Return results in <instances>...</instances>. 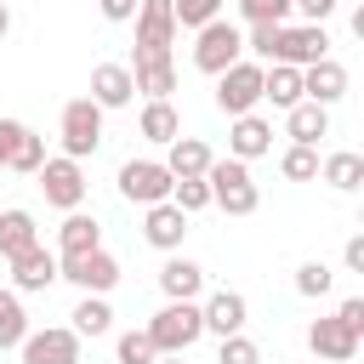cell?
Returning a JSON list of instances; mask_svg holds the SVG:
<instances>
[{"mask_svg":"<svg viewBox=\"0 0 364 364\" xmlns=\"http://www.w3.org/2000/svg\"><path fill=\"white\" fill-rule=\"evenodd\" d=\"M279 171H284L290 182H313V176H318V148L290 142V148H284V159H279Z\"/></svg>","mask_w":364,"mask_h":364,"instance_id":"cell-31","label":"cell"},{"mask_svg":"<svg viewBox=\"0 0 364 364\" xmlns=\"http://www.w3.org/2000/svg\"><path fill=\"white\" fill-rule=\"evenodd\" d=\"M159 290H165V301H199L205 296V267L171 250L165 267H159Z\"/></svg>","mask_w":364,"mask_h":364,"instance_id":"cell-19","label":"cell"},{"mask_svg":"<svg viewBox=\"0 0 364 364\" xmlns=\"http://www.w3.org/2000/svg\"><path fill=\"white\" fill-rule=\"evenodd\" d=\"M245 23H290V0H239Z\"/></svg>","mask_w":364,"mask_h":364,"instance_id":"cell-37","label":"cell"},{"mask_svg":"<svg viewBox=\"0 0 364 364\" xmlns=\"http://www.w3.org/2000/svg\"><path fill=\"white\" fill-rule=\"evenodd\" d=\"M262 102L296 108V102H301V68H290V63H262Z\"/></svg>","mask_w":364,"mask_h":364,"instance_id":"cell-24","label":"cell"},{"mask_svg":"<svg viewBox=\"0 0 364 364\" xmlns=\"http://www.w3.org/2000/svg\"><path fill=\"white\" fill-rule=\"evenodd\" d=\"M358 341H364V336H358V330H347L336 313L307 324V347H313L324 364H353V358H358Z\"/></svg>","mask_w":364,"mask_h":364,"instance_id":"cell-13","label":"cell"},{"mask_svg":"<svg viewBox=\"0 0 364 364\" xmlns=\"http://www.w3.org/2000/svg\"><path fill=\"white\" fill-rule=\"evenodd\" d=\"M284 131H290V142H301V148H318V136H330V108H318V102H296V108H284Z\"/></svg>","mask_w":364,"mask_h":364,"instance_id":"cell-23","label":"cell"},{"mask_svg":"<svg viewBox=\"0 0 364 364\" xmlns=\"http://www.w3.org/2000/svg\"><path fill=\"white\" fill-rule=\"evenodd\" d=\"M119 199H131V205H159V199H171V171H165V159H125L119 165Z\"/></svg>","mask_w":364,"mask_h":364,"instance_id":"cell-8","label":"cell"},{"mask_svg":"<svg viewBox=\"0 0 364 364\" xmlns=\"http://www.w3.org/2000/svg\"><path fill=\"white\" fill-rule=\"evenodd\" d=\"M57 279H68V284H80L85 296H108L114 284H119V262L97 245V250H85V256H68V262H57Z\"/></svg>","mask_w":364,"mask_h":364,"instance_id":"cell-10","label":"cell"},{"mask_svg":"<svg viewBox=\"0 0 364 364\" xmlns=\"http://www.w3.org/2000/svg\"><path fill=\"white\" fill-rule=\"evenodd\" d=\"M91 102L108 114V108H131L136 102V85H131V68L125 63H97L91 68Z\"/></svg>","mask_w":364,"mask_h":364,"instance_id":"cell-17","label":"cell"},{"mask_svg":"<svg viewBox=\"0 0 364 364\" xmlns=\"http://www.w3.org/2000/svg\"><path fill=\"white\" fill-rule=\"evenodd\" d=\"M57 136H63V154L85 165V159H91V154L102 148V108H97L91 97H74V102H63Z\"/></svg>","mask_w":364,"mask_h":364,"instance_id":"cell-4","label":"cell"},{"mask_svg":"<svg viewBox=\"0 0 364 364\" xmlns=\"http://www.w3.org/2000/svg\"><path fill=\"white\" fill-rule=\"evenodd\" d=\"M28 245H40V228H34V210H23V205H11V210H0V256L11 262L17 250H28Z\"/></svg>","mask_w":364,"mask_h":364,"instance_id":"cell-26","label":"cell"},{"mask_svg":"<svg viewBox=\"0 0 364 364\" xmlns=\"http://www.w3.org/2000/svg\"><path fill=\"white\" fill-rule=\"evenodd\" d=\"M301 97H307V102H318V108H336V102L347 97V68H341L336 57L307 63V68H301Z\"/></svg>","mask_w":364,"mask_h":364,"instance_id":"cell-15","label":"cell"},{"mask_svg":"<svg viewBox=\"0 0 364 364\" xmlns=\"http://www.w3.org/2000/svg\"><path fill=\"white\" fill-rule=\"evenodd\" d=\"M199 318H205V336H233V330H245V318H250V307H245V296L239 290H210L205 301H199Z\"/></svg>","mask_w":364,"mask_h":364,"instance_id":"cell-16","label":"cell"},{"mask_svg":"<svg viewBox=\"0 0 364 364\" xmlns=\"http://www.w3.org/2000/svg\"><path fill=\"white\" fill-rule=\"evenodd\" d=\"M97 245H102V222L85 216V210H63V228H57V262L85 256V250H97Z\"/></svg>","mask_w":364,"mask_h":364,"instance_id":"cell-20","label":"cell"},{"mask_svg":"<svg viewBox=\"0 0 364 364\" xmlns=\"http://www.w3.org/2000/svg\"><path fill=\"white\" fill-rule=\"evenodd\" d=\"M336 318H341L347 330H358V336H364V296H347V301L336 307Z\"/></svg>","mask_w":364,"mask_h":364,"instance_id":"cell-39","label":"cell"},{"mask_svg":"<svg viewBox=\"0 0 364 364\" xmlns=\"http://www.w3.org/2000/svg\"><path fill=\"white\" fill-rule=\"evenodd\" d=\"M330 284H336V273L324 262H301L296 267V296H330Z\"/></svg>","mask_w":364,"mask_h":364,"instance_id":"cell-36","label":"cell"},{"mask_svg":"<svg viewBox=\"0 0 364 364\" xmlns=\"http://www.w3.org/2000/svg\"><path fill=\"white\" fill-rule=\"evenodd\" d=\"M318 176H324L336 193H353V188L364 182V154H353V148H336V154H324V159H318Z\"/></svg>","mask_w":364,"mask_h":364,"instance_id":"cell-27","label":"cell"},{"mask_svg":"<svg viewBox=\"0 0 364 364\" xmlns=\"http://www.w3.org/2000/svg\"><path fill=\"white\" fill-rule=\"evenodd\" d=\"M142 330H148L154 353H188L205 336V318H199V301H165Z\"/></svg>","mask_w":364,"mask_h":364,"instance_id":"cell-2","label":"cell"},{"mask_svg":"<svg viewBox=\"0 0 364 364\" xmlns=\"http://www.w3.org/2000/svg\"><path fill=\"white\" fill-rule=\"evenodd\" d=\"M142 239L154 245V250H182V239H188V210H176L171 199H159V205H142Z\"/></svg>","mask_w":364,"mask_h":364,"instance_id":"cell-14","label":"cell"},{"mask_svg":"<svg viewBox=\"0 0 364 364\" xmlns=\"http://www.w3.org/2000/svg\"><path fill=\"white\" fill-rule=\"evenodd\" d=\"M23 336H28V313H23V296H17V290H0V353H11Z\"/></svg>","mask_w":364,"mask_h":364,"instance_id":"cell-29","label":"cell"},{"mask_svg":"<svg viewBox=\"0 0 364 364\" xmlns=\"http://www.w3.org/2000/svg\"><path fill=\"white\" fill-rule=\"evenodd\" d=\"M136 57H171L176 46V17H171V0H136Z\"/></svg>","mask_w":364,"mask_h":364,"instance_id":"cell-9","label":"cell"},{"mask_svg":"<svg viewBox=\"0 0 364 364\" xmlns=\"http://www.w3.org/2000/svg\"><path fill=\"white\" fill-rule=\"evenodd\" d=\"M171 205H176V210H188V216H193V210H205V205H210L205 176H176V182H171Z\"/></svg>","mask_w":364,"mask_h":364,"instance_id":"cell-32","label":"cell"},{"mask_svg":"<svg viewBox=\"0 0 364 364\" xmlns=\"http://www.w3.org/2000/svg\"><path fill=\"white\" fill-rule=\"evenodd\" d=\"M318 57H330V28H324V23H279L273 57H267V63L307 68V63H318Z\"/></svg>","mask_w":364,"mask_h":364,"instance_id":"cell-7","label":"cell"},{"mask_svg":"<svg viewBox=\"0 0 364 364\" xmlns=\"http://www.w3.org/2000/svg\"><path fill=\"white\" fill-rule=\"evenodd\" d=\"M114 358H119V364H154L159 353H154V341H148V330H125V336L114 341Z\"/></svg>","mask_w":364,"mask_h":364,"instance_id":"cell-34","label":"cell"},{"mask_svg":"<svg viewBox=\"0 0 364 364\" xmlns=\"http://www.w3.org/2000/svg\"><path fill=\"white\" fill-rule=\"evenodd\" d=\"M34 182H40V193H46V205H57V210H80L85 205V165L80 159H68V154H46L40 159V171H34Z\"/></svg>","mask_w":364,"mask_h":364,"instance_id":"cell-5","label":"cell"},{"mask_svg":"<svg viewBox=\"0 0 364 364\" xmlns=\"http://www.w3.org/2000/svg\"><path fill=\"white\" fill-rule=\"evenodd\" d=\"M23 364H80V336L68 324H51V330H28L17 341Z\"/></svg>","mask_w":364,"mask_h":364,"instance_id":"cell-11","label":"cell"},{"mask_svg":"<svg viewBox=\"0 0 364 364\" xmlns=\"http://www.w3.org/2000/svg\"><path fill=\"white\" fill-rule=\"evenodd\" d=\"M154 364H182V353H159V358H154Z\"/></svg>","mask_w":364,"mask_h":364,"instance_id":"cell-44","label":"cell"},{"mask_svg":"<svg viewBox=\"0 0 364 364\" xmlns=\"http://www.w3.org/2000/svg\"><path fill=\"white\" fill-rule=\"evenodd\" d=\"M6 34H11V6L0 0V40H6Z\"/></svg>","mask_w":364,"mask_h":364,"instance_id":"cell-43","label":"cell"},{"mask_svg":"<svg viewBox=\"0 0 364 364\" xmlns=\"http://www.w3.org/2000/svg\"><path fill=\"white\" fill-rule=\"evenodd\" d=\"M68 318H74L68 330H74L80 341H85V336H108V330H114V307H108V296H85V290H80V301H74V313H68Z\"/></svg>","mask_w":364,"mask_h":364,"instance_id":"cell-28","label":"cell"},{"mask_svg":"<svg viewBox=\"0 0 364 364\" xmlns=\"http://www.w3.org/2000/svg\"><path fill=\"white\" fill-rule=\"evenodd\" d=\"M216 364H262V347H256L245 330H233V336H222V347H216Z\"/></svg>","mask_w":364,"mask_h":364,"instance_id":"cell-35","label":"cell"},{"mask_svg":"<svg viewBox=\"0 0 364 364\" xmlns=\"http://www.w3.org/2000/svg\"><path fill=\"white\" fill-rule=\"evenodd\" d=\"M176 28H205L210 17H222V0H171Z\"/></svg>","mask_w":364,"mask_h":364,"instance_id":"cell-33","label":"cell"},{"mask_svg":"<svg viewBox=\"0 0 364 364\" xmlns=\"http://www.w3.org/2000/svg\"><path fill=\"white\" fill-rule=\"evenodd\" d=\"M40 159H46V136L23 131V136H17V148H11V159H6V171H23V176H34V171H40Z\"/></svg>","mask_w":364,"mask_h":364,"instance_id":"cell-30","label":"cell"},{"mask_svg":"<svg viewBox=\"0 0 364 364\" xmlns=\"http://www.w3.org/2000/svg\"><path fill=\"white\" fill-rule=\"evenodd\" d=\"M210 159H216V154H210L199 136H171V142H165V171H171V176H205Z\"/></svg>","mask_w":364,"mask_h":364,"instance_id":"cell-25","label":"cell"},{"mask_svg":"<svg viewBox=\"0 0 364 364\" xmlns=\"http://www.w3.org/2000/svg\"><path fill=\"white\" fill-rule=\"evenodd\" d=\"M256 102H262V63H256V57L228 63V68L216 74V108L233 119V114H256Z\"/></svg>","mask_w":364,"mask_h":364,"instance_id":"cell-6","label":"cell"},{"mask_svg":"<svg viewBox=\"0 0 364 364\" xmlns=\"http://www.w3.org/2000/svg\"><path fill=\"white\" fill-rule=\"evenodd\" d=\"M28 125L23 119H0V171H6V159H11V148H17V136H23Z\"/></svg>","mask_w":364,"mask_h":364,"instance_id":"cell-40","label":"cell"},{"mask_svg":"<svg viewBox=\"0 0 364 364\" xmlns=\"http://www.w3.org/2000/svg\"><path fill=\"white\" fill-rule=\"evenodd\" d=\"M125 68H131V85L142 97H171L176 91V63L171 57H131Z\"/></svg>","mask_w":364,"mask_h":364,"instance_id":"cell-21","label":"cell"},{"mask_svg":"<svg viewBox=\"0 0 364 364\" xmlns=\"http://www.w3.org/2000/svg\"><path fill=\"white\" fill-rule=\"evenodd\" d=\"M336 6H341V0H290V11H301L307 23H330Z\"/></svg>","mask_w":364,"mask_h":364,"instance_id":"cell-38","label":"cell"},{"mask_svg":"<svg viewBox=\"0 0 364 364\" xmlns=\"http://www.w3.org/2000/svg\"><path fill=\"white\" fill-rule=\"evenodd\" d=\"M136 131H142L154 148H165L171 136H182V114L171 108V97H148L142 114H136Z\"/></svg>","mask_w":364,"mask_h":364,"instance_id":"cell-22","label":"cell"},{"mask_svg":"<svg viewBox=\"0 0 364 364\" xmlns=\"http://www.w3.org/2000/svg\"><path fill=\"white\" fill-rule=\"evenodd\" d=\"M228 154L233 159H262V154H273V125L262 119V114H233V125H228Z\"/></svg>","mask_w":364,"mask_h":364,"instance_id":"cell-18","label":"cell"},{"mask_svg":"<svg viewBox=\"0 0 364 364\" xmlns=\"http://www.w3.org/2000/svg\"><path fill=\"white\" fill-rule=\"evenodd\" d=\"M245 57V28L239 23H228V17H210L205 28H193V68L199 74H222L228 63H239Z\"/></svg>","mask_w":364,"mask_h":364,"instance_id":"cell-3","label":"cell"},{"mask_svg":"<svg viewBox=\"0 0 364 364\" xmlns=\"http://www.w3.org/2000/svg\"><path fill=\"white\" fill-rule=\"evenodd\" d=\"M6 267H11V290H17V296H40V290L57 284V250H46V245L17 250Z\"/></svg>","mask_w":364,"mask_h":364,"instance_id":"cell-12","label":"cell"},{"mask_svg":"<svg viewBox=\"0 0 364 364\" xmlns=\"http://www.w3.org/2000/svg\"><path fill=\"white\" fill-rule=\"evenodd\" d=\"M205 188H210V205L216 210H228V216H250L256 205H262V188H256V176H250V165L245 159H210V171H205Z\"/></svg>","mask_w":364,"mask_h":364,"instance_id":"cell-1","label":"cell"},{"mask_svg":"<svg viewBox=\"0 0 364 364\" xmlns=\"http://www.w3.org/2000/svg\"><path fill=\"white\" fill-rule=\"evenodd\" d=\"M341 262H347V273H364V233H353V239H347Z\"/></svg>","mask_w":364,"mask_h":364,"instance_id":"cell-42","label":"cell"},{"mask_svg":"<svg viewBox=\"0 0 364 364\" xmlns=\"http://www.w3.org/2000/svg\"><path fill=\"white\" fill-rule=\"evenodd\" d=\"M97 6H102L108 23H131V17H136V0H97Z\"/></svg>","mask_w":364,"mask_h":364,"instance_id":"cell-41","label":"cell"}]
</instances>
